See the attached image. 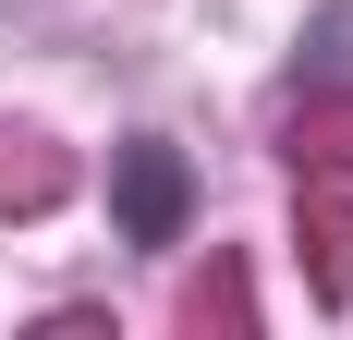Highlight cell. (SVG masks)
Instances as JSON below:
<instances>
[{
    "label": "cell",
    "mask_w": 353,
    "mask_h": 340,
    "mask_svg": "<svg viewBox=\"0 0 353 340\" xmlns=\"http://www.w3.org/2000/svg\"><path fill=\"white\" fill-rule=\"evenodd\" d=\"M110 219L134 243H171V219H183V158L171 146H122V170H110Z\"/></svg>",
    "instance_id": "obj_1"
}]
</instances>
